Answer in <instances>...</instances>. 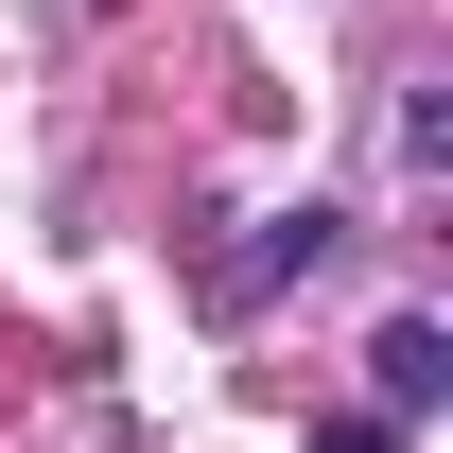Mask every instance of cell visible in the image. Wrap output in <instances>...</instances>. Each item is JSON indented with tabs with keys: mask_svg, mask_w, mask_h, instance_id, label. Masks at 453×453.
Listing matches in <instances>:
<instances>
[{
	"mask_svg": "<svg viewBox=\"0 0 453 453\" xmlns=\"http://www.w3.org/2000/svg\"><path fill=\"white\" fill-rule=\"evenodd\" d=\"M366 384H384V418H401V436H418V418H436V401H453V332H436V314H401V332L366 349Z\"/></svg>",
	"mask_w": 453,
	"mask_h": 453,
	"instance_id": "1",
	"label": "cell"
},
{
	"mask_svg": "<svg viewBox=\"0 0 453 453\" xmlns=\"http://www.w3.org/2000/svg\"><path fill=\"white\" fill-rule=\"evenodd\" d=\"M314 453H401V418H314Z\"/></svg>",
	"mask_w": 453,
	"mask_h": 453,
	"instance_id": "3",
	"label": "cell"
},
{
	"mask_svg": "<svg viewBox=\"0 0 453 453\" xmlns=\"http://www.w3.org/2000/svg\"><path fill=\"white\" fill-rule=\"evenodd\" d=\"M296 262H332V210H280V226H262V244H244V262H226V296H280Z\"/></svg>",
	"mask_w": 453,
	"mask_h": 453,
	"instance_id": "2",
	"label": "cell"
}]
</instances>
